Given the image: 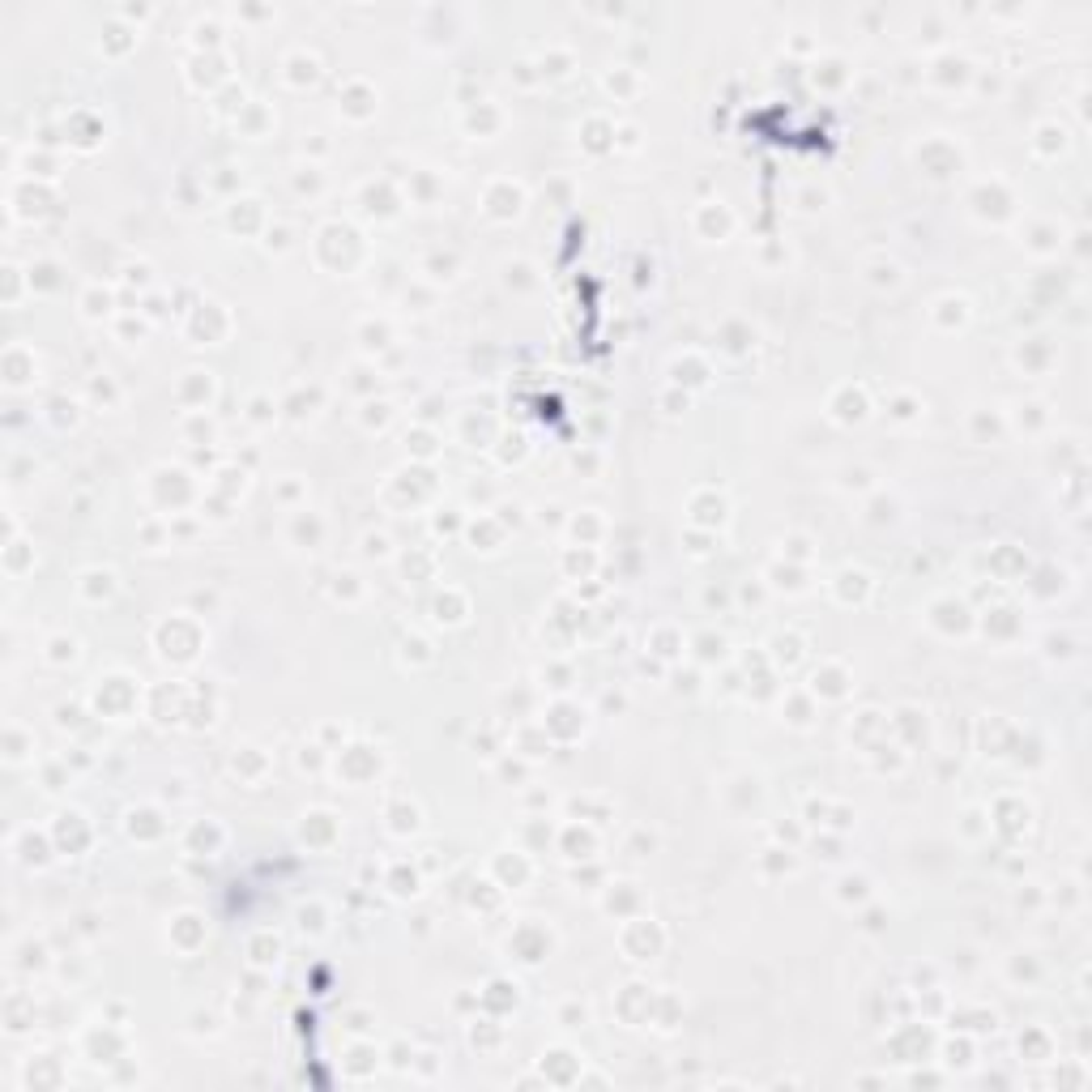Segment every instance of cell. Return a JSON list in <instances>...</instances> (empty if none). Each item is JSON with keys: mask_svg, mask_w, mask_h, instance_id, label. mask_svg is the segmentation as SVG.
Here are the masks:
<instances>
[{"mask_svg": "<svg viewBox=\"0 0 1092 1092\" xmlns=\"http://www.w3.org/2000/svg\"><path fill=\"white\" fill-rule=\"evenodd\" d=\"M0 371H5L9 388H22V384H30L34 375H39V354H34V346H26V342H9L5 354H0Z\"/></svg>", "mask_w": 1092, "mask_h": 1092, "instance_id": "6da1fadb", "label": "cell"}, {"mask_svg": "<svg viewBox=\"0 0 1092 1092\" xmlns=\"http://www.w3.org/2000/svg\"><path fill=\"white\" fill-rule=\"evenodd\" d=\"M137 704V683L116 674V679H99V691H94V708L107 712V717H120V712H133Z\"/></svg>", "mask_w": 1092, "mask_h": 1092, "instance_id": "7a4b0ae2", "label": "cell"}, {"mask_svg": "<svg viewBox=\"0 0 1092 1092\" xmlns=\"http://www.w3.org/2000/svg\"><path fill=\"white\" fill-rule=\"evenodd\" d=\"M538 1071H542V1080H546V1084H559V1088H568V1084H580V1071H585V1063H580V1059H576L572 1050L555 1045V1050H546V1054H542Z\"/></svg>", "mask_w": 1092, "mask_h": 1092, "instance_id": "3957f363", "label": "cell"}, {"mask_svg": "<svg viewBox=\"0 0 1092 1092\" xmlns=\"http://www.w3.org/2000/svg\"><path fill=\"white\" fill-rule=\"evenodd\" d=\"M51 841L60 845L64 854H82L86 845H90V823L82 811H60L51 823Z\"/></svg>", "mask_w": 1092, "mask_h": 1092, "instance_id": "277c9868", "label": "cell"}, {"mask_svg": "<svg viewBox=\"0 0 1092 1092\" xmlns=\"http://www.w3.org/2000/svg\"><path fill=\"white\" fill-rule=\"evenodd\" d=\"M628 934H640V948L632 943V939H624V952L632 956V960H653L657 952H662V926H657L653 917H632V926H628Z\"/></svg>", "mask_w": 1092, "mask_h": 1092, "instance_id": "5b68a950", "label": "cell"}, {"mask_svg": "<svg viewBox=\"0 0 1092 1092\" xmlns=\"http://www.w3.org/2000/svg\"><path fill=\"white\" fill-rule=\"evenodd\" d=\"M13 854L22 866H47L51 862V832H34V828H22L13 837Z\"/></svg>", "mask_w": 1092, "mask_h": 1092, "instance_id": "8992f818", "label": "cell"}, {"mask_svg": "<svg viewBox=\"0 0 1092 1092\" xmlns=\"http://www.w3.org/2000/svg\"><path fill=\"white\" fill-rule=\"evenodd\" d=\"M521 205H525L521 184H513V180H495L491 188H486V214H491V218H517V214H521Z\"/></svg>", "mask_w": 1092, "mask_h": 1092, "instance_id": "52a82bcc", "label": "cell"}, {"mask_svg": "<svg viewBox=\"0 0 1092 1092\" xmlns=\"http://www.w3.org/2000/svg\"><path fill=\"white\" fill-rule=\"evenodd\" d=\"M13 218H39L43 210H47V201H51V193L43 184H34V180H22L13 188Z\"/></svg>", "mask_w": 1092, "mask_h": 1092, "instance_id": "ba28073f", "label": "cell"}, {"mask_svg": "<svg viewBox=\"0 0 1092 1092\" xmlns=\"http://www.w3.org/2000/svg\"><path fill=\"white\" fill-rule=\"evenodd\" d=\"M832 419L837 423H862L866 419V393L854 384H841L832 397Z\"/></svg>", "mask_w": 1092, "mask_h": 1092, "instance_id": "9c48e42d", "label": "cell"}, {"mask_svg": "<svg viewBox=\"0 0 1092 1092\" xmlns=\"http://www.w3.org/2000/svg\"><path fill=\"white\" fill-rule=\"evenodd\" d=\"M78 593L86 601H107V597H116V572L111 568H90L78 576Z\"/></svg>", "mask_w": 1092, "mask_h": 1092, "instance_id": "30bf717a", "label": "cell"}, {"mask_svg": "<svg viewBox=\"0 0 1092 1092\" xmlns=\"http://www.w3.org/2000/svg\"><path fill=\"white\" fill-rule=\"evenodd\" d=\"M34 756V730L22 726V721H9L5 726V760L9 764H26Z\"/></svg>", "mask_w": 1092, "mask_h": 1092, "instance_id": "8fae6325", "label": "cell"}, {"mask_svg": "<svg viewBox=\"0 0 1092 1092\" xmlns=\"http://www.w3.org/2000/svg\"><path fill=\"white\" fill-rule=\"evenodd\" d=\"M384 815H388V832H397V837L419 832V819H423V811H419V806H414L410 798H393Z\"/></svg>", "mask_w": 1092, "mask_h": 1092, "instance_id": "7c38bea8", "label": "cell"}, {"mask_svg": "<svg viewBox=\"0 0 1092 1092\" xmlns=\"http://www.w3.org/2000/svg\"><path fill=\"white\" fill-rule=\"evenodd\" d=\"M30 568H34V546H30L22 534L5 538V572H9V576H22V572H30Z\"/></svg>", "mask_w": 1092, "mask_h": 1092, "instance_id": "4fadbf2b", "label": "cell"}, {"mask_svg": "<svg viewBox=\"0 0 1092 1092\" xmlns=\"http://www.w3.org/2000/svg\"><path fill=\"white\" fill-rule=\"evenodd\" d=\"M78 653H82V645H78V636H69V632L47 636V645H43V657H47L51 666H73V662H78Z\"/></svg>", "mask_w": 1092, "mask_h": 1092, "instance_id": "5bb4252c", "label": "cell"}, {"mask_svg": "<svg viewBox=\"0 0 1092 1092\" xmlns=\"http://www.w3.org/2000/svg\"><path fill=\"white\" fill-rule=\"evenodd\" d=\"M30 1024H34V999H26V994H9L5 999V1028L22 1032Z\"/></svg>", "mask_w": 1092, "mask_h": 1092, "instance_id": "9a60e30c", "label": "cell"}, {"mask_svg": "<svg viewBox=\"0 0 1092 1092\" xmlns=\"http://www.w3.org/2000/svg\"><path fill=\"white\" fill-rule=\"evenodd\" d=\"M171 934H175V948L180 952H193L197 943H201V934H205V921L197 917V913H180L175 921H171Z\"/></svg>", "mask_w": 1092, "mask_h": 1092, "instance_id": "2e32d148", "label": "cell"}, {"mask_svg": "<svg viewBox=\"0 0 1092 1092\" xmlns=\"http://www.w3.org/2000/svg\"><path fill=\"white\" fill-rule=\"evenodd\" d=\"M124 1041H120V1032H111V1024H103V1032H90L86 1037V1054L94 1063H116L111 1054H116Z\"/></svg>", "mask_w": 1092, "mask_h": 1092, "instance_id": "e0dca14e", "label": "cell"}, {"mask_svg": "<svg viewBox=\"0 0 1092 1092\" xmlns=\"http://www.w3.org/2000/svg\"><path fill=\"white\" fill-rule=\"evenodd\" d=\"M866 593H871V576L858 572V568H845L837 576V597L841 601H866Z\"/></svg>", "mask_w": 1092, "mask_h": 1092, "instance_id": "ac0fdd59", "label": "cell"}, {"mask_svg": "<svg viewBox=\"0 0 1092 1092\" xmlns=\"http://www.w3.org/2000/svg\"><path fill=\"white\" fill-rule=\"evenodd\" d=\"M811 687H815L819 695H828V700H837V695L850 691V674H845L841 666H823V670H815Z\"/></svg>", "mask_w": 1092, "mask_h": 1092, "instance_id": "d6986e66", "label": "cell"}, {"mask_svg": "<svg viewBox=\"0 0 1092 1092\" xmlns=\"http://www.w3.org/2000/svg\"><path fill=\"white\" fill-rule=\"evenodd\" d=\"M111 308H116V295H111L107 286H86V295H82V316L86 320H103V316H111Z\"/></svg>", "mask_w": 1092, "mask_h": 1092, "instance_id": "ffe728a7", "label": "cell"}, {"mask_svg": "<svg viewBox=\"0 0 1092 1092\" xmlns=\"http://www.w3.org/2000/svg\"><path fill=\"white\" fill-rule=\"evenodd\" d=\"M431 610H436L440 624H461V619H465V593L444 589V593L436 597V606H431Z\"/></svg>", "mask_w": 1092, "mask_h": 1092, "instance_id": "44dd1931", "label": "cell"}, {"mask_svg": "<svg viewBox=\"0 0 1092 1092\" xmlns=\"http://www.w3.org/2000/svg\"><path fill=\"white\" fill-rule=\"evenodd\" d=\"M17 969H26V973L47 969V943L43 939H22V943H17Z\"/></svg>", "mask_w": 1092, "mask_h": 1092, "instance_id": "7402d4cb", "label": "cell"}, {"mask_svg": "<svg viewBox=\"0 0 1092 1092\" xmlns=\"http://www.w3.org/2000/svg\"><path fill=\"white\" fill-rule=\"evenodd\" d=\"M798 657H802V636H798V632H777V636H773V662L794 666Z\"/></svg>", "mask_w": 1092, "mask_h": 1092, "instance_id": "603a6c76", "label": "cell"}, {"mask_svg": "<svg viewBox=\"0 0 1092 1092\" xmlns=\"http://www.w3.org/2000/svg\"><path fill=\"white\" fill-rule=\"evenodd\" d=\"M149 819H158V811H149V806H141V811H128V823H124V828H128V837H133V841H137V837H141V841L162 837V828H158V823L149 828Z\"/></svg>", "mask_w": 1092, "mask_h": 1092, "instance_id": "cb8c5ba5", "label": "cell"}, {"mask_svg": "<svg viewBox=\"0 0 1092 1092\" xmlns=\"http://www.w3.org/2000/svg\"><path fill=\"white\" fill-rule=\"evenodd\" d=\"M26 273H30V291H55L60 286V265H55V260H34Z\"/></svg>", "mask_w": 1092, "mask_h": 1092, "instance_id": "d4e9b609", "label": "cell"}, {"mask_svg": "<svg viewBox=\"0 0 1092 1092\" xmlns=\"http://www.w3.org/2000/svg\"><path fill=\"white\" fill-rule=\"evenodd\" d=\"M39 777H43V789H47V794H55V789H64V785L73 781V773H69V756H64V760H43Z\"/></svg>", "mask_w": 1092, "mask_h": 1092, "instance_id": "484cf974", "label": "cell"}, {"mask_svg": "<svg viewBox=\"0 0 1092 1092\" xmlns=\"http://www.w3.org/2000/svg\"><path fill=\"white\" fill-rule=\"evenodd\" d=\"M388 892L393 896H414V892H419V871L406 866V862H397V866H393V875H388Z\"/></svg>", "mask_w": 1092, "mask_h": 1092, "instance_id": "4316f807", "label": "cell"}, {"mask_svg": "<svg viewBox=\"0 0 1092 1092\" xmlns=\"http://www.w3.org/2000/svg\"><path fill=\"white\" fill-rule=\"evenodd\" d=\"M30 286V273L22 265H5V308H17V299H22V291Z\"/></svg>", "mask_w": 1092, "mask_h": 1092, "instance_id": "83f0119b", "label": "cell"}, {"mask_svg": "<svg viewBox=\"0 0 1092 1092\" xmlns=\"http://www.w3.org/2000/svg\"><path fill=\"white\" fill-rule=\"evenodd\" d=\"M286 78L295 82V86H304V82H316L320 78V64H316V55H304V51H295L291 60H286Z\"/></svg>", "mask_w": 1092, "mask_h": 1092, "instance_id": "f1b7e54d", "label": "cell"}, {"mask_svg": "<svg viewBox=\"0 0 1092 1092\" xmlns=\"http://www.w3.org/2000/svg\"><path fill=\"white\" fill-rule=\"evenodd\" d=\"M375 1067H380V1050H371V1045H354L350 1050V1063H346L350 1076H371Z\"/></svg>", "mask_w": 1092, "mask_h": 1092, "instance_id": "f546056e", "label": "cell"}, {"mask_svg": "<svg viewBox=\"0 0 1092 1092\" xmlns=\"http://www.w3.org/2000/svg\"><path fill=\"white\" fill-rule=\"evenodd\" d=\"M22 171H26V180H51L55 175V158L43 154V149H30V154L22 158Z\"/></svg>", "mask_w": 1092, "mask_h": 1092, "instance_id": "4dcf8cb0", "label": "cell"}, {"mask_svg": "<svg viewBox=\"0 0 1092 1092\" xmlns=\"http://www.w3.org/2000/svg\"><path fill=\"white\" fill-rule=\"evenodd\" d=\"M555 1020H559L563 1028H585V1024H589V1007L580 1003V999H568V1003H559Z\"/></svg>", "mask_w": 1092, "mask_h": 1092, "instance_id": "1f68e13d", "label": "cell"}, {"mask_svg": "<svg viewBox=\"0 0 1092 1092\" xmlns=\"http://www.w3.org/2000/svg\"><path fill=\"white\" fill-rule=\"evenodd\" d=\"M563 850H568V858H589L593 854V832H585V828H568V832H563Z\"/></svg>", "mask_w": 1092, "mask_h": 1092, "instance_id": "d6a6232c", "label": "cell"}, {"mask_svg": "<svg viewBox=\"0 0 1092 1092\" xmlns=\"http://www.w3.org/2000/svg\"><path fill=\"white\" fill-rule=\"evenodd\" d=\"M47 419L55 427H73V423H78V402H73V397H51L47 402Z\"/></svg>", "mask_w": 1092, "mask_h": 1092, "instance_id": "836d02e7", "label": "cell"}, {"mask_svg": "<svg viewBox=\"0 0 1092 1092\" xmlns=\"http://www.w3.org/2000/svg\"><path fill=\"white\" fill-rule=\"evenodd\" d=\"M499 1037H504V1028H499L495 1020H474V1028H469V1041H474V1045H482V1050L499 1045Z\"/></svg>", "mask_w": 1092, "mask_h": 1092, "instance_id": "e575fe53", "label": "cell"}, {"mask_svg": "<svg viewBox=\"0 0 1092 1092\" xmlns=\"http://www.w3.org/2000/svg\"><path fill=\"white\" fill-rule=\"evenodd\" d=\"M248 952H252V965H273L282 943H277V939H269V934H260V939H252V943H248Z\"/></svg>", "mask_w": 1092, "mask_h": 1092, "instance_id": "d590c367", "label": "cell"}, {"mask_svg": "<svg viewBox=\"0 0 1092 1092\" xmlns=\"http://www.w3.org/2000/svg\"><path fill=\"white\" fill-rule=\"evenodd\" d=\"M265 764H269V760L260 756L256 747H243V751H235V773L243 768V773H248V777H260V773H265Z\"/></svg>", "mask_w": 1092, "mask_h": 1092, "instance_id": "8d00e7d4", "label": "cell"}, {"mask_svg": "<svg viewBox=\"0 0 1092 1092\" xmlns=\"http://www.w3.org/2000/svg\"><path fill=\"white\" fill-rule=\"evenodd\" d=\"M256 218H260L256 201H235V205H231V231H248Z\"/></svg>", "mask_w": 1092, "mask_h": 1092, "instance_id": "74e56055", "label": "cell"}, {"mask_svg": "<svg viewBox=\"0 0 1092 1092\" xmlns=\"http://www.w3.org/2000/svg\"><path fill=\"white\" fill-rule=\"evenodd\" d=\"M359 593H363V585H359V576H354V572H337V576H333V597L354 601Z\"/></svg>", "mask_w": 1092, "mask_h": 1092, "instance_id": "f35d334b", "label": "cell"}, {"mask_svg": "<svg viewBox=\"0 0 1092 1092\" xmlns=\"http://www.w3.org/2000/svg\"><path fill=\"white\" fill-rule=\"evenodd\" d=\"M410 1071H414V1076H419V1080H431V1076H436V1071H440V1054H431V1050H423V1054H419V1059H414V1063H410Z\"/></svg>", "mask_w": 1092, "mask_h": 1092, "instance_id": "ab89813d", "label": "cell"}, {"mask_svg": "<svg viewBox=\"0 0 1092 1092\" xmlns=\"http://www.w3.org/2000/svg\"><path fill=\"white\" fill-rule=\"evenodd\" d=\"M402 657H406V662H431L427 640H423V636H406V640H402Z\"/></svg>", "mask_w": 1092, "mask_h": 1092, "instance_id": "60d3db41", "label": "cell"}, {"mask_svg": "<svg viewBox=\"0 0 1092 1092\" xmlns=\"http://www.w3.org/2000/svg\"><path fill=\"white\" fill-rule=\"evenodd\" d=\"M768 576H773V585H777V589H789V593L802 589V572H798V568H773Z\"/></svg>", "mask_w": 1092, "mask_h": 1092, "instance_id": "b9f144b4", "label": "cell"}, {"mask_svg": "<svg viewBox=\"0 0 1092 1092\" xmlns=\"http://www.w3.org/2000/svg\"><path fill=\"white\" fill-rule=\"evenodd\" d=\"M384 342H388V325H384V320H375V325L367 320V325H363V346H367V350H371V346L380 350Z\"/></svg>", "mask_w": 1092, "mask_h": 1092, "instance_id": "7bdbcfd3", "label": "cell"}, {"mask_svg": "<svg viewBox=\"0 0 1092 1092\" xmlns=\"http://www.w3.org/2000/svg\"><path fill=\"white\" fill-rule=\"evenodd\" d=\"M653 645H657V649H653L657 657H679V649H674V632H670V628H657V632H653Z\"/></svg>", "mask_w": 1092, "mask_h": 1092, "instance_id": "ee69618b", "label": "cell"}, {"mask_svg": "<svg viewBox=\"0 0 1092 1092\" xmlns=\"http://www.w3.org/2000/svg\"><path fill=\"white\" fill-rule=\"evenodd\" d=\"M363 423L367 427H384L388 423V402H367L363 406Z\"/></svg>", "mask_w": 1092, "mask_h": 1092, "instance_id": "f6af8a7d", "label": "cell"}, {"mask_svg": "<svg viewBox=\"0 0 1092 1092\" xmlns=\"http://www.w3.org/2000/svg\"><path fill=\"white\" fill-rule=\"evenodd\" d=\"M866 896V879L862 875H845L841 879V900H862Z\"/></svg>", "mask_w": 1092, "mask_h": 1092, "instance_id": "bcb514c9", "label": "cell"}, {"mask_svg": "<svg viewBox=\"0 0 1092 1092\" xmlns=\"http://www.w3.org/2000/svg\"><path fill=\"white\" fill-rule=\"evenodd\" d=\"M55 726H60V730L82 726V704H55Z\"/></svg>", "mask_w": 1092, "mask_h": 1092, "instance_id": "7dc6e473", "label": "cell"}, {"mask_svg": "<svg viewBox=\"0 0 1092 1092\" xmlns=\"http://www.w3.org/2000/svg\"><path fill=\"white\" fill-rule=\"evenodd\" d=\"M90 397L94 402H116V384H111L107 375H94V380H90Z\"/></svg>", "mask_w": 1092, "mask_h": 1092, "instance_id": "c3c4849f", "label": "cell"}, {"mask_svg": "<svg viewBox=\"0 0 1092 1092\" xmlns=\"http://www.w3.org/2000/svg\"><path fill=\"white\" fill-rule=\"evenodd\" d=\"M943 1063H948V1067H969V1063H973V1059H969V1041H952Z\"/></svg>", "mask_w": 1092, "mask_h": 1092, "instance_id": "681fc988", "label": "cell"}, {"mask_svg": "<svg viewBox=\"0 0 1092 1092\" xmlns=\"http://www.w3.org/2000/svg\"><path fill=\"white\" fill-rule=\"evenodd\" d=\"M299 926L312 930V934H325V913H320V909H312V913L299 909Z\"/></svg>", "mask_w": 1092, "mask_h": 1092, "instance_id": "f907efd6", "label": "cell"}, {"mask_svg": "<svg viewBox=\"0 0 1092 1092\" xmlns=\"http://www.w3.org/2000/svg\"><path fill=\"white\" fill-rule=\"evenodd\" d=\"M636 896H640V892H636V883H632V892H619V896L606 892V909H610V913H615V909L624 913V909H632V900H636Z\"/></svg>", "mask_w": 1092, "mask_h": 1092, "instance_id": "816d5d0a", "label": "cell"}, {"mask_svg": "<svg viewBox=\"0 0 1092 1092\" xmlns=\"http://www.w3.org/2000/svg\"><path fill=\"white\" fill-rule=\"evenodd\" d=\"M363 551H367V555H388V538H384V534H367V538H363Z\"/></svg>", "mask_w": 1092, "mask_h": 1092, "instance_id": "f5cc1de1", "label": "cell"}, {"mask_svg": "<svg viewBox=\"0 0 1092 1092\" xmlns=\"http://www.w3.org/2000/svg\"><path fill=\"white\" fill-rule=\"evenodd\" d=\"M252 419H256V423H269V419H273V410H269L265 397H256V402H252Z\"/></svg>", "mask_w": 1092, "mask_h": 1092, "instance_id": "db71d44e", "label": "cell"}, {"mask_svg": "<svg viewBox=\"0 0 1092 1092\" xmlns=\"http://www.w3.org/2000/svg\"><path fill=\"white\" fill-rule=\"evenodd\" d=\"M286 243H291L286 227H269V248H277V252H282V248H286Z\"/></svg>", "mask_w": 1092, "mask_h": 1092, "instance_id": "11a10c76", "label": "cell"}, {"mask_svg": "<svg viewBox=\"0 0 1092 1092\" xmlns=\"http://www.w3.org/2000/svg\"><path fill=\"white\" fill-rule=\"evenodd\" d=\"M414 453H419V457H431V453H436V448H431V436H427V431H419V436H414Z\"/></svg>", "mask_w": 1092, "mask_h": 1092, "instance_id": "9f6ffc18", "label": "cell"}, {"mask_svg": "<svg viewBox=\"0 0 1092 1092\" xmlns=\"http://www.w3.org/2000/svg\"><path fill=\"white\" fill-rule=\"evenodd\" d=\"M141 333H145L141 320H120V337H141Z\"/></svg>", "mask_w": 1092, "mask_h": 1092, "instance_id": "6f0895ef", "label": "cell"}, {"mask_svg": "<svg viewBox=\"0 0 1092 1092\" xmlns=\"http://www.w3.org/2000/svg\"><path fill=\"white\" fill-rule=\"evenodd\" d=\"M619 145L632 149V145H636V128H619Z\"/></svg>", "mask_w": 1092, "mask_h": 1092, "instance_id": "680465c9", "label": "cell"}]
</instances>
